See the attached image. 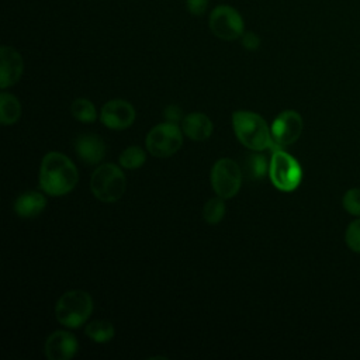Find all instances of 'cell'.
Instances as JSON below:
<instances>
[{
    "label": "cell",
    "instance_id": "6da1fadb",
    "mask_svg": "<svg viewBox=\"0 0 360 360\" xmlns=\"http://www.w3.org/2000/svg\"><path fill=\"white\" fill-rule=\"evenodd\" d=\"M79 181L75 163L60 152H49L44 156L39 167V186L49 195L70 193Z\"/></svg>",
    "mask_w": 360,
    "mask_h": 360
},
{
    "label": "cell",
    "instance_id": "7a4b0ae2",
    "mask_svg": "<svg viewBox=\"0 0 360 360\" xmlns=\"http://www.w3.org/2000/svg\"><path fill=\"white\" fill-rule=\"evenodd\" d=\"M232 127L239 142L253 150L280 149L271 139V132L267 122L252 111L239 110L232 114Z\"/></svg>",
    "mask_w": 360,
    "mask_h": 360
},
{
    "label": "cell",
    "instance_id": "3957f363",
    "mask_svg": "<svg viewBox=\"0 0 360 360\" xmlns=\"http://www.w3.org/2000/svg\"><path fill=\"white\" fill-rule=\"evenodd\" d=\"M93 312V298L83 290H70L60 295L55 305V316L68 328H79Z\"/></svg>",
    "mask_w": 360,
    "mask_h": 360
},
{
    "label": "cell",
    "instance_id": "277c9868",
    "mask_svg": "<svg viewBox=\"0 0 360 360\" xmlns=\"http://www.w3.org/2000/svg\"><path fill=\"white\" fill-rule=\"evenodd\" d=\"M125 186L124 172L112 163L98 166L90 179L91 193L103 202H114L120 200L125 193Z\"/></svg>",
    "mask_w": 360,
    "mask_h": 360
},
{
    "label": "cell",
    "instance_id": "5b68a950",
    "mask_svg": "<svg viewBox=\"0 0 360 360\" xmlns=\"http://www.w3.org/2000/svg\"><path fill=\"white\" fill-rule=\"evenodd\" d=\"M269 176L276 188L290 193L300 186L302 180V169L295 158L280 148L273 150L269 165Z\"/></svg>",
    "mask_w": 360,
    "mask_h": 360
},
{
    "label": "cell",
    "instance_id": "8992f818",
    "mask_svg": "<svg viewBox=\"0 0 360 360\" xmlns=\"http://www.w3.org/2000/svg\"><path fill=\"white\" fill-rule=\"evenodd\" d=\"M211 32L222 41H235L245 32V21L240 13L229 4H218L210 14Z\"/></svg>",
    "mask_w": 360,
    "mask_h": 360
},
{
    "label": "cell",
    "instance_id": "52a82bcc",
    "mask_svg": "<svg viewBox=\"0 0 360 360\" xmlns=\"http://www.w3.org/2000/svg\"><path fill=\"white\" fill-rule=\"evenodd\" d=\"M181 143L183 135L179 125L169 121L153 127L145 138L148 152L156 158L172 156L180 149Z\"/></svg>",
    "mask_w": 360,
    "mask_h": 360
},
{
    "label": "cell",
    "instance_id": "ba28073f",
    "mask_svg": "<svg viewBox=\"0 0 360 360\" xmlns=\"http://www.w3.org/2000/svg\"><path fill=\"white\" fill-rule=\"evenodd\" d=\"M242 184V170L232 159L222 158L211 169V186L217 195L231 198L238 194Z\"/></svg>",
    "mask_w": 360,
    "mask_h": 360
},
{
    "label": "cell",
    "instance_id": "9c48e42d",
    "mask_svg": "<svg viewBox=\"0 0 360 360\" xmlns=\"http://www.w3.org/2000/svg\"><path fill=\"white\" fill-rule=\"evenodd\" d=\"M302 128V117L294 110H285L274 118L270 127L271 139L277 148L288 146L300 138Z\"/></svg>",
    "mask_w": 360,
    "mask_h": 360
},
{
    "label": "cell",
    "instance_id": "30bf717a",
    "mask_svg": "<svg viewBox=\"0 0 360 360\" xmlns=\"http://www.w3.org/2000/svg\"><path fill=\"white\" fill-rule=\"evenodd\" d=\"M135 115V108L131 103L122 98H114L103 105L100 120L107 128L121 131L132 125Z\"/></svg>",
    "mask_w": 360,
    "mask_h": 360
},
{
    "label": "cell",
    "instance_id": "8fae6325",
    "mask_svg": "<svg viewBox=\"0 0 360 360\" xmlns=\"http://www.w3.org/2000/svg\"><path fill=\"white\" fill-rule=\"evenodd\" d=\"M24 72L22 56L17 49L8 45L0 48V86L6 89L15 84Z\"/></svg>",
    "mask_w": 360,
    "mask_h": 360
},
{
    "label": "cell",
    "instance_id": "7c38bea8",
    "mask_svg": "<svg viewBox=\"0 0 360 360\" xmlns=\"http://www.w3.org/2000/svg\"><path fill=\"white\" fill-rule=\"evenodd\" d=\"M77 340L68 330L51 333L45 342V356L49 360H69L77 352Z\"/></svg>",
    "mask_w": 360,
    "mask_h": 360
},
{
    "label": "cell",
    "instance_id": "4fadbf2b",
    "mask_svg": "<svg viewBox=\"0 0 360 360\" xmlns=\"http://www.w3.org/2000/svg\"><path fill=\"white\" fill-rule=\"evenodd\" d=\"M75 150L77 156L87 165H96L101 162L105 155L104 141L96 134L79 135L75 141Z\"/></svg>",
    "mask_w": 360,
    "mask_h": 360
},
{
    "label": "cell",
    "instance_id": "5bb4252c",
    "mask_svg": "<svg viewBox=\"0 0 360 360\" xmlns=\"http://www.w3.org/2000/svg\"><path fill=\"white\" fill-rule=\"evenodd\" d=\"M212 122L202 112H191L181 120V129L193 141H204L212 134Z\"/></svg>",
    "mask_w": 360,
    "mask_h": 360
},
{
    "label": "cell",
    "instance_id": "9a60e30c",
    "mask_svg": "<svg viewBox=\"0 0 360 360\" xmlns=\"http://www.w3.org/2000/svg\"><path fill=\"white\" fill-rule=\"evenodd\" d=\"M46 207V198L38 191H25L14 202V211L22 218H32L42 212Z\"/></svg>",
    "mask_w": 360,
    "mask_h": 360
},
{
    "label": "cell",
    "instance_id": "2e32d148",
    "mask_svg": "<svg viewBox=\"0 0 360 360\" xmlns=\"http://www.w3.org/2000/svg\"><path fill=\"white\" fill-rule=\"evenodd\" d=\"M21 117V104L18 98L10 93L0 94V121L4 125L17 122Z\"/></svg>",
    "mask_w": 360,
    "mask_h": 360
},
{
    "label": "cell",
    "instance_id": "e0dca14e",
    "mask_svg": "<svg viewBox=\"0 0 360 360\" xmlns=\"http://www.w3.org/2000/svg\"><path fill=\"white\" fill-rule=\"evenodd\" d=\"M269 162L264 155L260 153H252L245 159L243 170L245 176L250 180H260L264 177L266 173H269Z\"/></svg>",
    "mask_w": 360,
    "mask_h": 360
},
{
    "label": "cell",
    "instance_id": "ac0fdd59",
    "mask_svg": "<svg viewBox=\"0 0 360 360\" xmlns=\"http://www.w3.org/2000/svg\"><path fill=\"white\" fill-rule=\"evenodd\" d=\"M84 333L91 340H94L97 343H105L114 338L115 329L111 322L104 321V319H101V321L97 319V321H91L90 323L86 325Z\"/></svg>",
    "mask_w": 360,
    "mask_h": 360
},
{
    "label": "cell",
    "instance_id": "d6986e66",
    "mask_svg": "<svg viewBox=\"0 0 360 360\" xmlns=\"http://www.w3.org/2000/svg\"><path fill=\"white\" fill-rule=\"evenodd\" d=\"M72 115L82 122H93L97 118L94 104L87 98H76L70 105Z\"/></svg>",
    "mask_w": 360,
    "mask_h": 360
},
{
    "label": "cell",
    "instance_id": "ffe728a7",
    "mask_svg": "<svg viewBox=\"0 0 360 360\" xmlns=\"http://www.w3.org/2000/svg\"><path fill=\"white\" fill-rule=\"evenodd\" d=\"M224 200L225 198L217 195V197L210 198L204 204L202 218L205 219V222H208L211 225H215L224 218V215H225V202H224Z\"/></svg>",
    "mask_w": 360,
    "mask_h": 360
},
{
    "label": "cell",
    "instance_id": "44dd1931",
    "mask_svg": "<svg viewBox=\"0 0 360 360\" xmlns=\"http://www.w3.org/2000/svg\"><path fill=\"white\" fill-rule=\"evenodd\" d=\"M145 160H146L145 150L139 146H128L120 155V165L124 169H129V170L141 167L145 163Z\"/></svg>",
    "mask_w": 360,
    "mask_h": 360
},
{
    "label": "cell",
    "instance_id": "7402d4cb",
    "mask_svg": "<svg viewBox=\"0 0 360 360\" xmlns=\"http://www.w3.org/2000/svg\"><path fill=\"white\" fill-rule=\"evenodd\" d=\"M343 208L354 217H360V188H349L342 198Z\"/></svg>",
    "mask_w": 360,
    "mask_h": 360
},
{
    "label": "cell",
    "instance_id": "603a6c76",
    "mask_svg": "<svg viewBox=\"0 0 360 360\" xmlns=\"http://www.w3.org/2000/svg\"><path fill=\"white\" fill-rule=\"evenodd\" d=\"M345 240L350 250L360 253V218L349 224L345 233Z\"/></svg>",
    "mask_w": 360,
    "mask_h": 360
},
{
    "label": "cell",
    "instance_id": "cb8c5ba5",
    "mask_svg": "<svg viewBox=\"0 0 360 360\" xmlns=\"http://www.w3.org/2000/svg\"><path fill=\"white\" fill-rule=\"evenodd\" d=\"M187 11L193 15H202L208 8V0H186Z\"/></svg>",
    "mask_w": 360,
    "mask_h": 360
},
{
    "label": "cell",
    "instance_id": "d4e9b609",
    "mask_svg": "<svg viewBox=\"0 0 360 360\" xmlns=\"http://www.w3.org/2000/svg\"><path fill=\"white\" fill-rule=\"evenodd\" d=\"M240 38H242L243 48L248 49V51H255V49H257L260 46V38L253 31H245Z\"/></svg>",
    "mask_w": 360,
    "mask_h": 360
},
{
    "label": "cell",
    "instance_id": "484cf974",
    "mask_svg": "<svg viewBox=\"0 0 360 360\" xmlns=\"http://www.w3.org/2000/svg\"><path fill=\"white\" fill-rule=\"evenodd\" d=\"M165 118L169 121V122H174V124H177L180 120H181V108L180 107H177V105H174V104H172V105H169V107H166L165 108Z\"/></svg>",
    "mask_w": 360,
    "mask_h": 360
}]
</instances>
